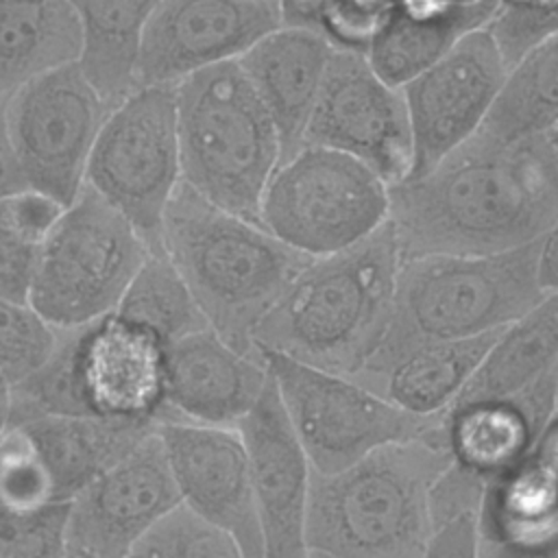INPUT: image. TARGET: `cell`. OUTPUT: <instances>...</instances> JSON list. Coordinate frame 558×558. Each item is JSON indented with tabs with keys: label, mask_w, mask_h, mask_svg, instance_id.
<instances>
[{
	"label": "cell",
	"mask_w": 558,
	"mask_h": 558,
	"mask_svg": "<svg viewBox=\"0 0 558 558\" xmlns=\"http://www.w3.org/2000/svg\"><path fill=\"white\" fill-rule=\"evenodd\" d=\"M558 218V157L545 135L482 131L434 168L390 185L401 259L495 255L538 240Z\"/></svg>",
	"instance_id": "obj_1"
},
{
	"label": "cell",
	"mask_w": 558,
	"mask_h": 558,
	"mask_svg": "<svg viewBox=\"0 0 558 558\" xmlns=\"http://www.w3.org/2000/svg\"><path fill=\"white\" fill-rule=\"evenodd\" d=\"M399 264L390 220L349 248L312 257L255 329V349L353 377L384 336Z\"/></svg>",
	"instance_id": "obj_2"
},
{
	"label": "cell",
	"mask_w": 558,
	"mask_h": 558,
	"mask_svg": "<svg viewBox=\"0 0 558 558\" xmlns=\"http://www.w3.org/2000/svg\"><path fill=\"white\" fill-rule=\"evenodd\" d=\"M442 421L421 438L379 447L336 473L312 469L305 547L327 558H423L429 488L449 466Z\"/></svg>",
	"instance_id": "obj_3"
},
{
	"label": "cell",
	"mask_w": 558,
	"mask_h": 558,
	"mask_svg": "<svg viewBox=\"0 0 558 558\" xmlns=\"http://www.w3.org/2000/svg\"><path fill=\"white\" fill-rule=\"evenodd\" d=\"M161 246L209 329L248 355H262L253 344L255 329L312 259L183 181L166 207Z\"/></svg>",
	"instance_id": "obj_4"
},
{
	"label": "cell",
	"mask_w": 558,
	"mask_h": 558,
	"mask_svg": "<svg viewBox=\"0 0 558 558\" xmlns=\"http://www.w3.org/2000/svg\"><path fill=\"white\" fill-rule=\"evenodd\" d=\"M538 242L495 255L401 259L384 336L355 375L379 371L418 344L475 338L523 316L543 296L536 281Z\"/></svg>",
	"instance_id": "obj_5"
},
{
	"label": "cell",
	"mask_w": 558,
	"mask_h": 558,
	"mask_svg": "<svg viewBox=\"0 0 558 558\" xmlns=\"http://www.w3.org/2000/svg\"><path fill=\"white\" fill-rule=\"evenodd\" d=\"M174 89L181 181L205 201L259 222L281 142L238 59L205 68Z\"/></svg>",
	"instance_id": "obj_6"
},
{
	"label": "cell",
	"mask_w": 558,
	"mask_h": 558,
	"mask_svg": "<svg viewBox=\"0 0 558 558\" xmlns=\"http://www.w3.org/2000/svg\"><path fill=\"white\" fill-rule=\"evenodd\" d=\"M135 227L89 185L48 233L28 303L52 327H78L111 314L150 255Z\"/></svg>",
	"instance_id": "obj_7"
},
{
	"label": "cell",
	"mask_w": 558,
	"mask_h": 558,
	"mask_svg": "<svg viewBox=\"0 0 558 558\" xmlns=\"http://www.w3.org/2000/svg\"><path fill=\"white\" fill-rule=\"evenodd\" d=\"M390 185L360 159L303 144L264 190L259 225L307 257L357 244L388 222Z\"/></svg>",
	"instance_id": "obj_8"
},
{
	"label": "cell",
	"mask_w": 558,
	"mask_h": 558,
	"mask_svg": "<svg viewBox=\"0 0 558 558\" xmlns=\"http://www.w3.org/2000/svg\"><path fill=\"white\" fill-rule=\"evenodd\" d=\"M283 412L318 473H336L371 451L429 434L442 416L410 414L353 377L259 351Z\"/></svg>",
	"instance_id": "obj_9"
},
{
	"label": "cell",
	"mask_w": 558,
	"mask_h": 558,
	"mask_svg": "<svg viewBox=\"0 0 558 558\" xmlns=\"http://www.w3.org/2000/svg\"><path fill=\"white\" fill-rule=\"evenodd\" d=\"M181 183L174 85L135 87L109 109L87 159L85 185L161 253L166 207Z\"/></svg>",
	"instance_id": "obj_10"
},
{
	"label": "cell",
	"mask_w": 558,
	"mask_h": 558,
	"mask_svg": "<svg viewBox=\"0 0 558 558\" xmlns=\"http://www.w3.org/2000/svg\"><path fill=\"white\" fill-rule=\"evenodd\" d=\"M109 109L78 61L13 92L2 102V116L28 190L72 205L85 185L87 159Z\"/></svg>",
	"instance_id": "obj_11"
},
{
	"label": "cell",
	"mask_w": 558,
	"mask_h": 558,
	"mask_svg": "<svg viewBox=\"0 0 558 558\" xmlns=\"http://www.w3.org/2000/svg\"><path fill=\"white\" fill-rule=\"evenodd\" d=\"M303 144L347 153L388 185L410 177L414 155L401 87L388 85L364 52L336 48Z\"/></svg>",
	"instance_id": "obj_12"
},
{
	"label": "cell",
	"mask_w": 558,
	"mask_h": 558,
	"mask_svg": "<svg viewBox=\"0 0 558 558\" xmlns=\"http://www.w3.org/2000/svg\"><path fill=\"white\" fill-rule=\"evenodd\" d=\"M506 74L501 50L482 26L401 85L414 155L410 177L427 172L480 131Z\"/></svg>",
	"instance_id": "obj_13"
},
{
	"label": "cell",
	"mask_w": 558,
	"mask_h": 558,
	"mask_svg": "<svg viewBox=\"0 0 558 558\" xmlns=\"http://www.w3.org/2000/svg\"><path fill=\"white\" fill-rule=\"evenodd\" d=\"M181 504L157 429L68 501V549L131 558L142 536Z\"/></svg>",
	"instance_id": "obj_14"
},
{
	"label": "cell",
	"mask_w": 558,
	"mask_h": 558,
	"mask_svg": "<svg viewBox=\"0 0 558 558\" xmlns=\"http://www.w3.org/2000/svg\"><path fill=\"white\" fill-rule=\"evenodd\" d=\"M279 26L277 2L161 0L142 33L135 87L179 85L205 68L235 61Z\"/></svg>",
	"instance_id": "obj_15"
},
{
	"label": "cell",
	"mask_w": 558,
	"mask_h": 558,
	"mask_svg": "<svg viewBox=\"0 0 558 558\" xmlns=\"http://www.w3.org/2000/svg\"><path fill=\"white\" fill-rule=\"evenodd\" d=\"M181 504L227 530L244 558H264V538L253 495L251 469L238 427L159 423Z\"/></svg>",
	"instance_id": "obj_16"
},
{
	"label": "cell",
	"mask_w": 558,
	"mask_h": 558,
	"mask_svg": "<svg viewBox=\"0 0 558 558\" xmlns=\"http://www.w3.org/2000/svg\"><path fill=\"white\" fill-rule=\"evenodd\" d=\"M264 538V558H307L305 514L312 464L283 412L275 384L238 423Z\"/></svg>",
	"instance_id": "obj_17"
},
{
	"label": "cell",
	"mask_w": 558,
	"mask_h": 558,
	"mask_svg": "<svg viewBox=\"0 0 558 558\" xmlns=\"http://www.w3.org/2000/svg\"><path fill=\"white\" fill-rule=\"evenodd\" d=\"M268 384L262 355H248L203 329L163 349L161 423L238 427Z\"/></svg>",
	"instance_id": "obj_18"
},
{
	"label": "cell",
	"mask_w": 558,
	"mask_h": 558,
	"mask_svg": "<svg viewBox=\"0 0 558 558\" xmlns=\"http://www.w3.org/2000/svg\"><path fill=\"white\" fill-rule=\"evenodd\" d=\"M556 373L558 366L512 395L449 408L442 414V434L451 462L488 484L525 460L556 410Z\"/></svg>",
	"instance_id": "obj_19"
},
{
	"label": "cell",
	"mask_w": 558,
	"mask_h": 558,
	"mask_svg": "<svg viewBox=\"0 0 558 558\" xmlns=\"http://www.w3.org/2000/svg\"><path fill=\"white\" fill-rule=\"evenodd\" d=\"M333 50L336 46L323 33L281 24L238 59L275 120L281 159L303 146V135Z\"/></svg>",
	"instance_id": "obj_20"
},
{
	"label": "cell",
	"mask_w": 558,
	"mask_h": 558,
	"mask_svg": "<svg viewBox=\"0 0 558 558\" xmlns=\"http://www.w3.org/2000/svg\"><path fill=\"white\" fill-rule=\"evenodd\" d=\"M163 349L107 314L85 327L83 375L96 416L161 423Z\"/></svg>",
	"instance_id": "obj_21"
},
{
	"label": "cell",
	"mask_w": 558,
	"mask_h": 558,
	"mask_svg": "<svg viewBox=\"0 0 558 558\" xmlns=\"http://www.w3.org/2000/svg\"><path fill=\"white\" fill-rule=\"evenodd\" d=\"M22 425L50 482L57 504H68L96 475L157 429L150 421L109 416H37Z\"/></svg>",
	"instance_id": "obj_22"
},
{
	"label": "cell",
	"mask_w": 558,
	"mask_h": 558,
	"mask_svg": "<svg viewBox=\"0 0 558 558\" xmlns=\"http://www.w3.org/2000/svg\"><path fill=\"white\" fill-rule=\"evenodd\" d=\"M499 331L464 340L418 344L384 368L355 375L397 408L416 416H442L460 397Z\"/></svg>",
	"instance_id": "obj_23"
},
{
	"label": "cell",
	"mask_w": 558,
	"mask_h": 558,
	"mask_svg": "<svg viewBox=\"0 0 558 558\" xmlns=\"http://www.w3.org/2000/svg\"><path fill=\"white\" fill-rule=\"evenodd\" d=\"M497 9V0H477L440 11L392 7L364 54L388 85L401 87L445 57L464 35L490 24Z\"/></svg>",
	"instance_id": "obj_24"
},
{
	"label": "cell",
	"mask_w": 558,
	"mask_h": 558,
	"mask_svg": "<svg viewBox=\"0 0 558 558\" xmlns=\"http://www.w3.org/2000/svg\"><path fill=\"white\" fill-rule=\"evenodd\" d=\"M81 46L68 0H0V102L35 76L78 61Z\"/></svg>",
	"instance_id": "obj_25"
},
{
	"label": "cell",
	"mask_w": 558,
	"mask_h": 558,
	"mask_svg": "<svg viewBox=\"0 0 558 558\" xmlns=\"http://www.w3.org/2000/svg\"><path fill=\"white\" fill-rule=\"evenodd\" d=\"M83 46L78 63L109 107L135 89L142 33L161 0H68Z\"/></svg>",
	"instance_id": "obj_26"
},
{
	"label": "cell",
	"mask_w": 558,
	"mask_h": 558,
	"mask_svg": "<svg viewBox=\"0 0 558 558\" xmlns=\"http://www.w3.org/2000/svg\"><path fill=\"white\" fill-rule=\"evenodd\" d=\"M554 366H558V292H547L501 329L453 405L519 392Z\"/></svg>",
	"instance_id": "obj_27"
},
{
	"label": "cell",
	"mask_w": 558,
	"mask_h": 558,
	"mask_svg": "<svg viewBox=\"0 0 558 558\" xmlns=\"http://www.w3.org/2000/svg\"><path fill=\"white\" fill-rule=\"evenodd\" d=\"M111 314L161 349L209 329L190 288L163 251L144 259Z\"/></svg>",
	"instance_id": "obj_28"
},
{
	"label": "cell",
	"mask_w": 558,
	"mask_h": 558,
	"mask_svg": "<svg viewBox=\"0 0 558 558\" xmlns=\"http://www.w3.org/2000/svg\"><path fill=\"white\" fill-rule=\"evenodd\" d=\"M558 122V33L508 68L506 81L480 126L497 140L545 135Z\"/></svg>",
	"instance_id": "obj_29"
},
{
	"label": "cell",
	"mask_w": 558,
	"mask_h": 558,
	"mask_svg": "<svg viewBox=\"0 0 558 558\" xmlns=\"http://www.w3.org/2000/svg\"><path fill=\"white\" fill-rule=\"evenodd\" d=\"M87 325L54 327L57 336L48 357L24 379L11 384V423L37 416L94 414L87 401L83 375V342Z\"/></svg>",
	"instance_id": "obj_30"
},
{
	"label": "cell",
	"mask_w": 558,
	"mask_h": 558,
	"mask_svg": "<svg viewBox=\"0 0 558 558\" xmlns=\"http://www.w3.org/2000/svg\"><path fill=\"white\" fill-rule=\"evenodd\" d=\"M63 209L35 190L0 198V296L28 303L39 253Z\"/></svg>",
	"instance_id": "obj_31"
},
{
	"label": "cell",
	"mask_w": 558,
	"mask_h": 558,
	"mask_svg": "<svg viewBox=\"0 0 558 558\" xmlns=\"http://www.w3.org/2000/svg\"><path fill=\"white\" fill-rule=\"evenodd\" d=\"M392 0H279L281 24L323 33L336 48L366 52Z\"/></svg>",
	"instance_id": "obj_32"
},
{
	"label": "cell",
	"mask_w": 558,
	"mask_h": 558,
	"mask_svg": "<svg viewBox=\"0 0 558 558\" xmlns=\"http://www.w3.org/2000/svg\"><path fill=\"white\" fill-rule=\"evenodd\" d=\"M131 558H244V551L227 530L179 504L142 536Z\"/></svg>",
	"instance_id": "obj_33"
},
{
	"label": "cell",
	"mask_w": 558,
	"mask_h": 558,
	"mask_svg": "<svg viewBox=\"0 0 558 558\" xmlns=\"http://www.w3.org/2000/svg\"><path fill=\"white\" fill-rule=\"evenodd\" d=\"M57 329L26 301L0 296V373L24 379L52 351Z\"/></svg>",
	"instance_id": "obj_34"
},
{
	"label": "cell",
	"mask_w": 558,
	"mask_h": 558,
	"mask_svg": "<svg viewBox=\"0 0 558 558\" xmlns=\"http://www.w3.org/2000/svg\"><path fill=\"white\" fill-rule=\"evenodd\" d=\"M68 504L35 510L0 506V558H59L68 551Z\"/></svg>",
	"instance_id": "obj_35"
},
{
	"label": "cell",
	"mask_w": 558,
	"mask_h": 558,
	"mask_svg": "<svg viewBox=\"0 0 558 558\" xmlns=\"http://www.w3.org/2000/svg\"><path fill=\"white\" fill-rule=\"evenodd\" d=\"M57 504L50 482L22 425L9 423L0 436V506L35 510Z\"/></svg>",
	"instance_id": "obj_36"
},
{
	"label": "cell",
	"mask_w": 558,
	"mask_h": 558,
	"mask_svg": "<svg viewBox=\"0 0 558 558\" xmlns=\"http://www.w3.org/2000/svg\"><path fill=\"white\" fill-rule=\"evenodd\" d=\"M493 33L506 68L514 65L530 48L558 33V0H497Z\"/></svg>",
	"instance_id": "obj_37"
},
{
	"label": "cell",
	"mask_w": 558,
	"mask_h": 558,
	"mask_svg": "<svg viewBox=\"0 0 558 558\" xmlns=\"http://www.w3.org/2000/svg\"><path fill=\"white\" fill-rule=\"evenodd\" d=\"M486 482L475 473L449 462V466L436 477L429 488V517L432 530L438 523H445L464 512H477Z\"/></svg>",
	"instance_id": "obj_38"
},
{
	"label": "cell",
	"mask_w": 558,
	"mask_h": 558,
	"mask_svg": "<svg viewBox=\"0 0 558 558\" xmlns=\"http://www.w3.org/2000/svg\"><path fill=\"white\" fill-rule=\"evenodd\" d=\"M423 558H480L477 512H464L434 525Z\"/></svg>",
	"instance_id": "obj_39"
},
{
	"label": "cell",
	"mask_w": 558,
	"mask_h": 558,
	"mask_svg": "<svg viewBox=\"0 0 558 558\" xmlns=\"http://www.w3.org/2000/svg\"><path fill=\"white\" fill-rule=\"evenodd\" d=\"M527 460L549 480V484L558 490V405L543 425Z\"/></svg>",
	"instance_id": "obj_40"
},
{
	"label": "cell",
	"mask_w": 558,
	"mask_h": 558,
	"mask_svg": "<svg viewBox=\"0 0 558 558\" xmlns=\"http://www.w3.org/2000/svg\"><path fill=\"white\" fill-rule=\"evenodd\" d=\"M536 281L543 294L558 292V218L541 235L536 255Z\"/></svg>",
	"instance_id": "obj_41"
},
{
	"label": "cell",
	"mask_w": 558,
	"mask_h": 558,
	"mask_svg": "<svg viewBox=\"0 0 558 558\" xmlns=\"http://www.w3.org/2000/svg\"><path fill=\"white\" fill-rule=\"evenodd\" d=\"M28 190L24 174L17 166L15 153L11 148L7 126H4V116H2V105H0V198L17 194Z\"/></svg>",
	"instance_id": "obj_42"
},
{
	"label": "cell",
	"mask_w": 558,
	"mask_h": 558,
	"mask_svg": "<svg viewBox=\"0 0 558 558\" xmlns=\"http://www.w3.org/2000/svg\"><path fill=\"white\" fill-rule=\"evenodd\" d=\"M477 0H392V7L408 9V11H440V9H453L464 7Z\"/></svg>",
	"instance_id": "obj_43"
},
{
	"label": "cell",
	"mask_w": 558,
	"mask_h": 558,
	"mask_svg": "<svg viewBox=\"0 0 558 558\" xmlns=\"http://www.w3.org/2000/svg\"><path fill=\"white\" fill-rule=\"evenodd\" d=\"M11 423V381L0 373V436Z\"/></svg>",
	"instance_id": "obj_44"
},
{
	"label": "cell",
	"mask_w": 558,
	"mask_h": 558,
	"mask_svg": "<svg viewBox=\"0 0 558 558\" xmlns=\"http://www.w3.org/2000/svg\"><path fill=\"white\" fill-rule=\"evenodd\" d=\"M545 140H547L549 148L554 150V155L558 157V122H556V124H551V126L547 129V133H545Z\"/></svg>",
	"instance_id": "obj_45"
},
{
	"label": "cell",
	"mask_w": 558,
	"mask_h": 558,
	"mask_svg": "<svg viewBox=\"0 0 558 558\" xmlns=\"http://www.w3.org/2000/svg\"><path fill=\"white\" fill-rule=\"evenodd\" d=\"M59 558H85V556H81V554H76V551H72V549H68L63 556H59Z\"/></svg>",
	"instance_id": "obj_46"
},
{
	"label": "cell",
	"mask_w": 558,
	"mask_h": 558,
	"mask_svg": "<svg viewBox=\"0 0 558 558\" xmlns=\"http://www.w3.org/2000/svg\"><path fill=\"white\" fill-rule=\"evenodd\" d=\"M307 558H327V556H323V554H312V551H310Z\"/></svg>",
	"instance_id": "obj_47"
},
{
	"label": "cell",
	"mask_w": 558,
	"mask_h": 558,
	"mask_svg": "<svg viewBox=\"0 0 558 558\" xmlns=\"http://www.w3.org/2000/svg\"><path fill=\"white\" fill-rule=\"evenodd\" d=\"M556 405H558V373H556Z\"/></svg>",
	"instance_id": "obj_48"
},
{
	"label": "cell",
	"mask_w": 558,
	"mask_h": 558,
	"mask_svg": "<svg viewBox=\"0 0 558 558\" xmlns=\"http://www.w3.org/2000/svg\"><path fill=\"white\" fill-rule=\"evenodd\" d=\"M264 2H277L279 4V0H264Z\"/></svg>",
	"instance_id": "obj_49"
},
{
	"label": "cell",
	"mask_w": 558,
	"mask_h": 558,
	"mask_svg": "<svg viewBox=\"0 0 558 558\" xmlns=\"http://www.w3.org/2000/svg\"><path fill=\"white\" fill-rule=\"evenodd\" d=\"M0 105H2V102H0Z\"/></svg>",
	"instance_id": "obj_50"
}]
</instances>
